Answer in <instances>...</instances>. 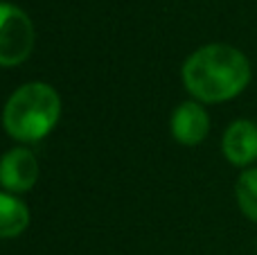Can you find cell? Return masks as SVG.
I'll use <instances>...</instances> for the list:
<instances>
[{
  "instance_id": "5b68a950",
  "label": "cell",
  "mask_w": 257,
  "mask_h": 255,
  "mask_svg": "<svg viewBox=\"0 0 257 255\" xmlns=\"http://www.w3.org/2000/svg\"><path fill=\"white\" fill-rule=\"evenodd\" d=\"M221 149L230 165L248 170L257 161V124L253 120H235L223 134Z\"/></svg>"
},
{
  "instance_id": "ba28073f",
  "label": "cell",
  "mask_w": 257,
  "mask_h": 255,
  "mask_svg": "<svg viewBox=\"0 0 257 255\" xmlns=\"http://www.w3.org/2000/svg\"><path fill=\"white\" fill-rule=\"evenodd\" d=\"M235 197L239 210L257 224V167H248L239 174L235 185Z\"/></svg>"
},
{
  "instance_id": "6da1fadb",
  "label": "cell",
  "mask_w": 257,
  "mask_h": 255,
  "mask_svg": "<svg viewBox=\"0 0 257 255\" xmlns=\"http://www.w3.org/2000/svg\"><path fill=\"white\" fill-rule=\"evenodd\" d=\"M248 81L250 63L246 54L226 43L203 45L183 63V84L199 102H228L237 97Z\"/></svg>"
},
{
  "instance_id": "277c9868",
  "label": "cell",
  "mask_w": 257,
  "mask_h": 255,
  "mask_svg": "<svg viewBox=\"0 0 257 255\" xmlns=\"http://www.w3.org/2000/svg\"><path fill=\"white\" fill-rule=\"evenodd\" d=\"M36 179H39V163L30 149H9L0 158V185L7 192H27L36 185Z\"/></svg>"
},
{
  "instance_id": "8992f818",
  "label": "cell",
  "mask_w": 257,
  "mask_h": 255,
  "mask_svg": "<svg viewBox=\"0 0 257 255\" xmlns=\"http://www.w3.org/2000/svg\"><path fill=\"white\" fill-rule=\"evenodd\" d=\"M172 136L185 147L203 143L210 131V115L199 102H183L172 113Z\"/></svg>"
},
{
  "instance_id": "7a4b0ae2",
  "label": "cell",
  "mask_w": 257,
  "mask_h": 255,
  "mask_svg": "<svg viewBox=\"0 0 257 255\" xmlns=\"http://www.w3.org/2000/svg\"><path fill=\"white\" fill-rule=\"evenodd\" d=\"M59 115L61 99L57 90L43 81H30L7 99L3 126L18 143H36L57 126Z\"/></svg>"
},
{
  "instance_id": "3957f363",
  "label": "cell",
  "mask_w": 257,
  "mask_h": 255,
  "mask_svg": "<svg viewBox=\"0 0 257 255\" xmlns=\"http://www.w3.org/2000/svg\"><path fill=\"white\" fill-rule=\"evenodd\" d=\"M34 50V25L21 7L0 3V66L12 68L27 61Z\"/></svg>"
},
{
  "instance_id": "52a82bcc",
  "label": "cell",
  "mask_w": 257,
  "mask_h": 255,
  "mask_svg": "<svg viewBox=\"0 0 257 255\" xmlns=\"http://www.w3.org/2000/svg\"><path fill=\"white\" fill-rule=\"evenodd\" d=\"M30 226V210L12 192H0V239L18 237Z\"/></svg>"
}]
</instances>
